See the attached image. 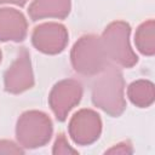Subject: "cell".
Here are the masks:
<instances>
[{
  "label": "cell",
  "mask_w": 155,
  "mask_h": 155,
  "mask_svg": "<svg viewBox=\"0 0 155 155\" xmlns=\"http://www.w3.org/2000/svg\"><path fill=\"white\" fill-rule=\"evenodd\" d=\"M124 91L121 70L115 65H107L92 85V102L110 116H119L126 108Z\"/></svg>",
  "instance_id": "cell-1"
},
{
  "label": "cell",
  "mask_w": 155,
  "mask_h": 155,
  "mask_svg": "<svg viewBox=\"0 0 155 155\" xmlns=\"http://www.w3.org/2000/svg\"><path fill=\"white\" fill-rule=\"evenodd\" d=\"M70 58L74 70L86 76L98 75L108 65L102 40L92 34L81 36L74 44Z\"/></svg>",
  "instance_id": "cell-2"
},
{
  "label": "cell",
  "mask_w": 155,
  "mask_h": 155,
  "mask_svg": "<svg viewBox=\"0 0 155 155\" xmlns=\"http://www.w3.org/2000/svg\"><path fill=\"white\" fill-rule=\"evenodd\" d=\"M130 34L131 28L128 23L115 21L107 25L101 38L108 59L124 68H131L138 61L130 45Z\"/></svg>",
  "instance_id": "cell-3"
},
{
  "label": "cell",
  "mask_w": 155,
  "mask_h": 155,
  "mask_svg": "<svg viewBox=\"0 0 155 155\" xmlns=\"http://www.w3.org/2000/svg\"><path fill=\"white\" fill-rule=\"evenodd\" d=\"M16 136L24 148L34 149L45 145L52 136V121L42 111L28 110L23 113L16 126Z\"/></svg>",
  "instance_id": "cell-4"
},
{
  "label": "cell",
  "mask_w": 155,
  "mask_h": 155,
  "mask_svg": "<svg viewBox=\"0 0 155 155\" xmlns=\"http://www.w3.org/2000/svg\"><path fill=\"white\" fill-rule=\"evenodd\" d=\"M82 97V86L78 80L65 79L57 82L48 96L50 107L59 121H64L70 110L76 107Z\"/></svg>",
  "instance_id": "cell-5"
},
{
  "label": "cell",
  "mask_w": 155,
  "mask_h": 155,
  "mask_svg": "<svg viewBox=\"0 0 155 155\" xmlns=\"http://www.w3.org/2000/svg\"><path fill=\"white\" fill-rule=\"evenodd\" d=\"M5 90L10 93H22L34 86L30 54L25 47L19 48L15 62L6 70L4 76Z\"/></svg>",
  "instance_id": "cell-6"
},
{
  "label": "cell",
  "mask_w": 155,
  "mask_h": 155,
  "mask_svg": "<svg viewBox=\"0 0 155 155\" xmlns=\"http://www.w3.org/2000/svg\"><path fill=\"white\" fill-rule=\"evenodd\" d=\"M102 132L101 116L91 109H81L75 113L69 122V134L79 145H88L96 142Z\"/></svg>",
  "instance_id": "cell-7"
},
{
  "label": "cell",
  "mask_w": 155,
  "mask_h": 155,
  "mask_svg": "<svg viewBox=\"0 0 155 155\" xmlns=\"http://www.w3.org/2000/svg\"><path fill=\"white\" fill-rule=\"evenodd\" d=\"M31 41L35 48L42 53L56 54L64 50L68 44V30L61 23L47 22L35 27Z\"/></svg>",
  "instance_id": "cell-8"
},
{
  "label": "cell",
  "mask_w": 155,
  "mask_h": 155,
  "mask_svg": "<svg viewBox=\"0 0 155 155\" xmlns=\"http://www.w3.org/2000/svg\"><path fill=\"white\" fill-rule=\"evenodd\" d=\"M27 19L16 8H0V41H22L27 35Z\"/></svg>",
  "instance_id": "cell-9"
},
{
  "label": "cell",
  "mask_w": 155,
  "mask_h": 155,
  "mask_svg": "<svg viewBox=\"0 0 155 155\" xmlns=\"http://www.w3.org/2000/svg\"><path fill=\"white\" fill-rule=\"evenodd\" d=\"M70 0H34L28 8L33 21L42 18H65L70 12Z\"/></svg>",
  "instance_id": "cell-10"
},
{
  "label": "cell",
  "mask_w": 155,
  "mask_h": 155,
  "mask_svg": "<svg viewBox=\"0 0 155 155\" xmlns=\"http://www.w3.org/2000/svg\"><path fill=\"white\" fill-rule=\"evenodd\" d=\"M127 96L134 105L147 108L154 102L155 98L154 84L148 80H137L128 86Z\"/></svg>",
  "instance_id": "cell-11"
},
{
  "label": "cell",
  "mask_w": 155,
  "mask_h": 155,
  "mask_svg": "<svg viewBox=\"0 0 155 155\" xmlns=\"http://www.w3.org/2000/svg\"><path fill=\"white\" fill-rule=\"evenodd\" d=\"M155 22L153 19L143 22L136 30L134 42L139 52L147 56L155 53Z\"/></svg>",
  "instance_id": "cell-12"
},
{
  "label": "cell",
  "mask_w": 155,
  "mask_h": 155,
  "mask_svg": "<svg viewBox=\"0 0 155 155\" xmlns=\"http://www.w3.org/2000/svg\"><path fill=\"white\" fill-rule=\"evenodd\" d=\"M52 153L54 155H75V154H78V150L74 149L68 143V140L63 133H59L54 140Z\"/></svg>",
  "instance_id": "cell-13"
},
{
  "label": "cell",
  "mask_w": 155,
  "mask_h": 155,
  "mask_svg": "<svg viewBox=\"0 0 155 155\" xmlns=\"http://www.w3.org/2000/svg\"><path fill=\"white\" fill-rule=\"evenodd\" d=\"M5 154V155H17V154H23V150L15 144L12 140H6V139H1L0 140V155Z\"/></svg>",
  "instance_id": "cell-14"
},
{
  "label": "cell",
  "mask_w": 155,
  "mask_h": 155,
  "mask_svg": "<svg viewBox=\"0 0 155 155\" xmlns=\"http://www.w3.org/2000/svg\"><path fill=\"white\" fill-rule=\"evenodd\" d=\"M133 149H132V145L130 142H121L119 144H115L113 145L110 149L105 150V154H109V155H127V154H132Z\"/></svg>",
  "instance_id": "cell-15"
},
{
  "label": "cell",
  "mask_w": 155,
  "mask_h": 155,
  "mask_svg": "<svg viewBox=\"0 0 155 155\" xmlns=\"http://www.w3.org/2000/svg\"><path fill=\"white\" fill-rule=\"evenodd\" d=\"M28 0H0V5L4 4H13V5H18V6H23L27 4Z\"/></svg>",
  "instance_id": "cell-16"
},
{
  "label": "cell",
  "mask_w": 155,
  "mask_h": 155,
  "mask_svg": "<svg viewBox=\"0 0 155 155\" xmlns=\"http://www.w3.org/2000/svg\"><path fill=\"white\" fill-rule=\"evenodd\" d=\"M0 62H1V51H0Z\"/></svg>",
  "instance_id": "cell-17"
}]
</instances>
